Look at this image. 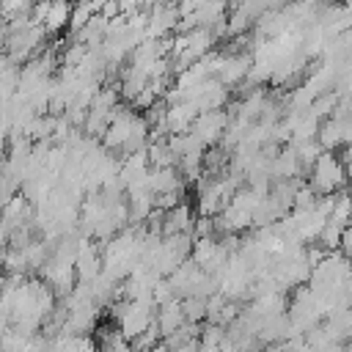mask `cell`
<instances>
[{
	"label": "cell",
	"mask_w": 352,
	"mask_h": 352,
	"mask_svg": "<svg viewBox=\"0 0 352 352\" xmlns=\"http://www.w3.org/2000/svg\"><path fill=\"white\" fill-rule=\"evenodd\" d=\"M308 187L316 195H338L349 187L346 160L338 151H322L308 168Z\"/></svg>",
	"instance_id": "cell-1"
},
{
	"label": "cell",
	"mask_w": 352,
	"mask_h": 352,
	"mask_svg": "<svg viewBox=\"0 0 352 352\" xmlns=\"http://www.w3.org/2000/svg\"><path fill=\"white\" fill-rule=\"evenodd\" d=\"M341 6H352V0H341Z\"/></svg>",
	"instance_id": "cell-2"
}]
</instances>
